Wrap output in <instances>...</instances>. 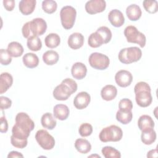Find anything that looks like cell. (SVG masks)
<instances>
[{"instance_id":"cb8c5ba5","label":"cell","mask_w":158,"mask_h":158,"mask_svg":"<svg viewBox=\"0 0 158 158\" xmlns=\"http://www.w3.org/2000/svg\"><path fill=\"white\" fill-rule=\"evenodd\" d=\"M7 50L10 56L14 57H20L23 52L22 45L17 41H12L9 43Z\"/></svg>"},{"instance_id":"9a60e30c","label":"cell","mask_w":158,"mask_h":158,"mask_svg":"<svg viewBox=\"0 0 158 158\" xmlns=\"http://www.w3.org/2000/svg\"><path fill=\"white\" fill-rule=\"evenodd\" d=\"M87 73L86 65L80 62H75L73 64L71 69V73L75 79L81 80L84 78Z\"/></svg>"},{"instance_id":"4dcf8cb0","label":"cell","mask_w":158,"mask_h":158,"mask_svg":"<svg viewBox=\"0 0 158 158\" xmlns=\"http://www.w3.org/2000/svg\"><path fill=\"white\" fill-rule=\"evenodd\" d=\"M133 118L132 112L129 110H118L116 113V119L122 124L126 125L130 123Z\"/></svg>"},{"instance_id":"74e56055","label":"cell","mask_w":158,"mask_h":158,"mask_svg":"<svg viewBox=\"0 0 158 158\" xmlns=\"http://www.w3.org/2000/svg\"><path fill=\"white\" fill-rule=\"evenodd\" d=\"M0 62L3 65H7L12 62V57L7 49H1L0 50Z\"/></svg>"},{"instance_id":"d590c367","label":"cell","mask_w":158,"mask_h":158,"mask_svg":"<svg viewBox=\"0 0 158 158\" xmlns=\"http://www.w3.org/2000/svg\"><path fill=\"white\" fill-rule=\"evenodd\" d=\"M96 31L99 33L102 37L104 44L108 43L110 41L112 38V32L108 27L105 26L100 27L97 29Z\"/></svg>"},{"instance_id":"60d3db41","label":"cell","mask_w":158,"mask_h":158,"mask_svg":"<svg viewBox=\"0 0 158 158\" xmlns=\"http://www.w3.org/2000/svg\"><path fill=\"white\" fill-rule=\"evenodd\" d=\"M12 105V101L5 96L0 97V108L2 110L9 109Z\"/></svg>"},{"instance_id":"d6986e66","label":"cell","mask_w":158,"mask_h":158,"mask_svg":"<svg viewBox=\"0 0 158 158\" xmlns=\"http://www.w3.org/2000/svg\"><path fill=\"white\" fill-rule=\"evenodd\" d=\"M13 83V78L8 72H3L0 75V93L6 92Z\"/></svg>"},{"instance_id":"7bdbcfd3","label":"cell","mask_w":158,"mask_h":158,"mask_svg":"<svg viewBox=\"0 0 158 158\" xmlns=\"http://www.w3.org/2000/svg\"><path fill=\"white\" fill-rule=\"evenodd\" d=\"M22 33L23 35V36L25 38H28L31 36H32L31 30H30V22H27L25 23L22 28Z\"/></svg>"},{"instance_id":"4fadbf2b","label":"cell","mask_w":158,"mask_h":158,"mask_svg":"<svg viewBox=\"0 0 158 158\" xmlns=\"http://www.w3.org/2000/svg\"><path fill=\"white\" fill-rule=\"evenodd\" d=\"M91 101L90 95L85 91L78 93L73 99V105L77 109H83L89 104Z\"/></svg>"},{"instance_id":"5bb4252c","label":"cell","mask_w":158,"mask_h":158,"mask_svg":"<svg viewBox=\"0 0 158 158\" xmlns=\"http://www.w3.org/2000/svg\"><path fill=\"white\" fill-rule=\"evenodd\" d=\"M108 19L112 25L115 27H120L125 23L123 14L118 9L111 10L108 14Z\"/></svg>"},{"instance_id":"ac0fdd59","label":"cell","mask_w":158,"mask_h":158,"mask_svg":"<svg viewBox=\"0 0 158 158\" xmlns=\"http://www.w3.org/2000/svg\"><path fill=\"white\" fill-rule=\"evenodd\" d=\"M36 3V0H22L19 4V10L25 15H30L34 11Z\"/></svg>"},{"instance_id":"83f0119b","label":"cell","mask_w":158,"mask_h":158,"mask_svg":"<svg viewBox=\"0 0 158 158\" xmlns=\"http://www.w3.org/2000/svg\"><path fill=\"white\" fill-rule=\"evenodd\" d=\"M58 53L53 50H49L45 52L43 55V62L48 65H52L56 64L59 60Z\"/></svg>"},{"instance_id":"8992f818","label":"cell","mask_w":158,"mask_h":158,"mask_svg":"<svg viewBox=\"0 0 158 158\" xmlns=\"http://www.w3.org/2000/svg\"><path fill=\"white\" fill-rule=\"evenodd\" d=\"M77 15V11L70 6L63 7L60 12V21L62 27L65 30H69L73 27Z\"/></svg>"},{"instance_id":"e575fe53","label":"cell","mask_w":158,"mask_h":158,"mask_svg":"<svg viewBox=\"0 0 158 158\" xmlns=\"http://www.w3.org/2000/svg\"><path fill=\"white\" fill-rule=\"evenodd\" d=\"M143 5L146 11L150 14H154L158 10V3L156 0H145L143 2Z\"/></svg>"},{"instance_id":"ffe728a7","label":"cell","mask_w":158,"mask_h":158,"mask_svg":"<svg viewBox=\"0 0 158 158\" xmlns=\"http://www.w3.org/2000/svg\"><path fill=\"white\" fill-rule=\"evenodd\" d=\"M117 89L116 87L112 85H107L104 86L101 91L102 98L107 101L113 100L117 96Z\"/></svg>"},{"instance_id":"8d00e7d4","label":"cell","mask_w":158,"mask_h":158,"mask_svg":"<svg viewBox=\"0 0 158 158\" xmlns=\"http://www.w3.org/2000/svg\"><path fill=\"white\" fill-rule=\"evenodd\" d=\"M80 135L82 137H86L91 135L93 132V127L88 123H82L78 129Z\"/></svg>"},{"instance_id":"ee69618b","label":"cell","mask_w":158,"mask_h":158,"mask_svg":"<svg viewBox=\"0 0 158 158\" xmlns=\"http://www.w3.org/2000/svg\"><path fill=\"white\" fill-rule=\"evenodd\" d=\"M1 125H0V131L1 133H6L8 130V123L4 116H2L0 118Z\"/></svg>"},{"instance_id":"bcb514c9","label":"cell","mask_w":158,"mask_h":158,"mask_svg":"<svg viewBox=\"0 0 158 158\" xmlns=\"http://www.w3.org/2000/svg\"><path fill=\"white\" fill-rule=\"evenodd\" d=\"M7 157L8 158H10V157H23V156L20 152L13 151H11L9 153V154L7 155Z\"/></svg>"},{"instance_id":"f35d334b","label":"cell","mask_w":158,"mask_h":158,"mask_svg":"<svg viewBox=\"0 0 158 158\" xmlns=\"http://www.w3.org/2000/svg\"><path fill=\"white\" fill-rule=\"evenodd\" d=\"M118 108L120 110H122L131 111L133 109L132 101L128 98L122 99L118 103Z\"/></svg>"},{"instance_id":"2e32d148","label":"cell","mask_w":158,"mask_h":158,"mask_svg":"<svg viewBox=\"0 0 158 158\" xmlns=\"http://www.w3.org/2000/svg\"><path fill=\"white\" fill-rule=\"evenodd\" d=\"M68 45L72 49H78L82 47L84 43V36L78 32L71 34L68 38Z\"/></svg>"},{"instance_id":"52a82bcc","label":"cell","mask_w":158,"mask_h":158,"mask_svg":"<svg viewBox=\"0 0 158 158\" xmlns=\"http://www.w3.org/2000/svg\"><path fill=\"white\" fill-rule=\"evenodd\" d=\"M90 66L97 70H105L110 64L109 58L105 54L99 52H93L88 59Z\"/></svg>"},{"instance_id":"b9f144b4","label":"cell","mask_w":158,"mask_h":158,"mask_svg":"<svg viewBox=\"0 0 158 158\" xmlns=\"http://www.w3.org/2000/svg\"><path fill=\"white\" fill-rule=\"evenodd\" d=\"M62 83H65V85H67L69 88L72 90V91L73 93H75L77 90V84L75 82V81H74L73 80L70 78H67L65 79H64V80H62Z\"/></svg>"},{"instance_id":"30bf717a","label":"cell","mask_w":158,"mask_h":158,"mask_svg":"<svg viewBox=\"0 0 158 158\" xmlns=\"http://www.w3.org/2000/svg\"><path fill=\"white\" fill-rule=\"evenodd\" d=\"M106 7L104 0H90L85 4V10L89 14H95L103 12Z\"/></svg>"},{"instance_id":"6da1fadb","label":"cell","mask_w":158,"mask_h":158,"mask_svg":"<svg viewBox=\"0 0 158 158\" xmlns=\"http://www.w3.org/2000/svg\"><path fill=\"white\" fill-rule=\"evenodd\" d=\"M34 122L25 112H19L15 117V123L12 128V135L15 138L26 139L34 129Z\"/></svg>"},{"instance_id":"7c38bea8","label":"cell","mask_w":158,"mask_h":158,"mask_svg":"<svg viewBox=\"0 0 158 158\" xmlns=\"http://www.w3.org/2000/svg\"><path fill=\"white\" fill-rule=\"evenodd\" d=\"M116 83L120 87L125 88L129 86L133 80L131 73L126 70H120L118 71L115 75Z\"/></svg>"},{"instance_id":"7a4b0ae2","label":"cell","mask_w":158,"mask_h":158,"mask_svg":"<svg viewBox=\"0 0 158 158\" xmlns=\"http://www.w3.org/2000/svg\"><path fill=\"white\" fill-rule=\"evenodd\" d=\"M134 92L136 102L139 106L146 107L151 104L152 97L151 94V88L147 83L144 81L137 83L135 86Z\"/></svg>"},{"instance_id":"f1b7e54d","label":"cell","mask_w":158,"mask_h":158,"mask_svg":"<svg viewBox=\"0 0 158 158\" xmlns=\"http://www.w3.org/2000/svg\"><path fill=\"white\" fill-rule=\"evenodd\" d=\"M88 43L90 47L96 48L104 44V41L101 35L97 31H95L89 36Z\"/></svg>"},{"instance_id":"836d02e7","label":"cell","mask_w":158,"mask_h":158,"mask_svg":"<svg viewBox=\"0 0 158 158\" xmlns=\"http://www.w3.org/2000/svg\"><path fill=\"white\" fill-rule=\"evenodd\" d=\"M57 7V4L53 0H44L42 2V9L47 14L54 13Z\"/></svg>"},{"instance_id":"ab89813d","label":"cell","mask_w":158,"mask_h":158,"mask_svg":"<svg viewBox=\"0 0 158 158\" xmlns=\"http://www.w3.org/2000/svg\"><path fill=\"white\" fill-rule=\"evenodd\" d=\"M10 142L13 146H14L17 148H19V149H23V148H25L28 143L27 139H21L19 138H15L12 135L10 137Z\"/></svg>"},{"instance_id":"5b68a950","label":"cell","mask_w":158,"mask_h":158,"mask_svg":"<svg viewBox=\"0 0 158 158\" xmlns=\"http://www.w3.org/2000/svg\"><path fill=\"white\" fill-rule=\"evenodd\" d=\"M124 35L128 43H136L141 48H144L146 44V38L145 35L139 31L136 27L133 25L127 26L124 30Z\"/></svg>"},{"instance_id":"484cf974","label":"cell","mask_w":158,"mask_h":158,"mask_svg":"<svg viewBox=\"0 0 158 158\" xmlns=\"http://www.w3.org/2000/svg\"><path fill=\"white\" fill-rule=\"evenodd\" d=\"M141 139L144 144L150 145L152 144L156 139V133L154 128L142 131Z\"/></svg>"},{"instance_id":"44dd1931","label":"cell","mask_w":158,"mask_h":158,"mask_svg":"<svg viewBox=\"0 0 158 158\" xmlns=\"http://www.w3.org/2000/svg\"><path fill=\"white\" fill-rule=\"evenodd\" d=\"M126 14L129 20L131 21H136L141 17L142 12L139 6L135 4H133L127 7Z\"/></svg>"},{"instance_id":"3957f363","label":"cell","mask_w":158,"mask_h":158,"mask_svg":"<svg viewBox=\"0 0 158 158\" xmlns=\"http://www.w3.org/2000/svg\"><path fill=\"white\" fill-rule=\"evenodd\" d=\"M123 136L122 129L115 125H112L104 128L99 135V138L101 141L107 143L109 141L117 142L120 141Z\"/></svg>"},{"instance_id":"8fae6325","label":"cell","mask_w":158,"mask_h":158,"mask_svg":"<svg viewBox=\"0 0 158 158\" xmlns=\"http://www.w3.org/2000/svg\"><path fill=\"white\" fill-rule=\"evenodd\" d=\"M52 94L56 100L65 101L73 94V92L67 85L61 82L54 88Z\"/></svg>"},{"instance_id":"1f68e13d","label":"cell","mask_w":158,"mask_h":158,"mask_svg":"<svg viewBox=\"0 0 158 158\" xmlns=\"http://www.w3.org/2000/svg\"><path fill=\"white\" fill-rule=\"evenodd\" d=\"M28 48L32 51H38L42 47V43L38 36H32L27 39Z\"/></svg>"},{"instance_id":"c3c4849f","label":"cell","mask_w":158,"mask_h":158,"mask_svg":"<svg viewBox=\"0 0 158 158\" xmlns=\"http://www.w3.org/2000/svg\"><path fill=\"white\" fill-rule=\"evenodd\" d=\"M93 156H94V157H95V156H97L98 157H99V158L101 157V156H98V155H91V156H90L89 157H93Z\"/></svg>"},{"instance_id":"7402d4cb","label":"cell","mask_w":158,"mask_h":158,"mask_svg":"<svg viewBox=\"0 0 158 158\" xmlns=\"http://www.w3.org/2000/svg\"><path fill=\"white\" fill-rule=\"evenodd\" d=\"M138 125L139 130L142 131L154 128V122L149 115H143L138 118Z\"/></svg>"},{"instance_id":"d6a6232c","label":"cell","mask_w":158,"mask_h":158,"mask_svg":"<svg viewBox=\"0 0 158 158\" xmlns=\"http://www.w3.org/2000/svg\"><path fill=\"white\" fill-rule=\"evenodd\" d=\"M102 154L106 158H120L121 154L115 148L111 146H105L101 150Z\"/></svg>"},{"instance_id":"7dc6e473","label":"cell","mask_w":158,"mask_h":158,"mask_svg":"<svg viewBox=\"0 0 158 158\" xmlns=\"http://www.w3.org/2000/svg\"><path fill=\"white\" fill-rule=\"evenodd\" d=\"M148 157H157V149H152L149 151L147 154Z\"/></svg>"},{"instance_id":"4316f807","label":"cell","mask_w":158,"mask_h":158,"mask_svg":"<svg viewBox=\"0 0 158 158\" xmlns=\"http://www.w3.org/2000/svg\"><path fill=\"white\" fill-rule=\"evenodd\" d=\"M75 148L81 154H87L91 149L90 143L85 139L78 138L75 142Z\"/></svg>"},{"instance_id":"f6af8a7d","label":"cell","mask_w":158,"mask_h":158,"mask_svg":"<svg viewBox=\"0 0 158 158\" xmlns=\"http://www.w3.org/2000/svg\"><path fill=\"white\" fill-rule=\"evenodd\" d=\"M3 5L7 11H12L15 7V1L14 0H4Z\"/></svg>"},{"instance_id":"277c9868","label":"cell","mask_w":158,"mask_h":158,"mask_svg":"<svg viewBox=\"0 0 158 158\" xmlns=\"http://www.w3.org/2000/svg\"><path fill=\"white\" fill-rule=\"evenodd\" d=\"M142 56L141 50L136 46L129 47L121 49L118 53L119 60L125 64L138 61Z\"/></svg>"},{"instance_id":"ba28073f","label":"cell","mask_w":158,"mask_h":158,"mask_svg":"<svg viewBox=\"0 0 158 158\" xmlns=\"http://www.w3.org/2000/svg\"><path fill=\"white\" fill-rule=\"evenodd\" d=\"M35 139L38 144L43 149L51 150L54 147V138L45 130L37 131L35 135Z\"/></svg>"},{"instance_id":"603a6c76","label":"cell","mask_w":158,"mask_h":158,"mask_svg":"<svg viewBox=\"0 0 158 158\" xmlns=\"http://www.w3.org/2000/svg\"><path fill=\"white\" fill-rule=\"evenodd\" d=\"M23 64L30 69L36 67L39 64V58L34 53L28 52L25 54L22 58Z\"/></svg>"},{"instance_id":"f546056e","label":"cell","mask_w":158,"mask_h":158,"mask_svg":"<svg viewBox=\"0 0 158 158\" xmlns=\"http://www.w3.org/2000/svg\"><path fill=\"white\" fill-rule=\"evenodd\" d=\"M44 43L47 47L51 49L55 48L60 44V38L57 33H51L46 36Z\"/></svg>"},{"instance_id":"9c48e42d","label":"cell","mask_w":158,"mask_h":158,"mask_svg":"<svg viewBox=\"0 0 158 158\" xmlns=\"http://www.w3.org/2000/svg\"><path fill=\"white\" fill-rule=\"evenodd\" d=\"M30 27L32 36L43 35L46 31L47 24L42 18H35L30 21Z\"/></svg>"},{"instance_id":"e0dca14e","label":"cell","mask_w":158,"mask_h":158,"mask_svg":"<svg viewBox=\"0 0 158 158\" xmlns=\"http://www.w3.org/2000/svg\"><path fill=\"white\" fill-rule=\"evenodd\" d=\"M70 114V110L67 106L65 104H57L53 108V114L54 117L60 120H66Z\"/></svg>"},{"instance_id":"d4e9b609","label":"cell","mask_w":158,"mask_h":158,"mask_svg":"<svg viewBox=\"0 0 158 158\" xmlns=\"http://www.w3.org/2000/svg\"><path fill=\"white\" fill-rule=\"evenodd\" d=\"M41 123L44 128H47L48 130L54 129L57 124L56 120L50 112H46L42 115Z\"/></svg>"}]
</instances>
